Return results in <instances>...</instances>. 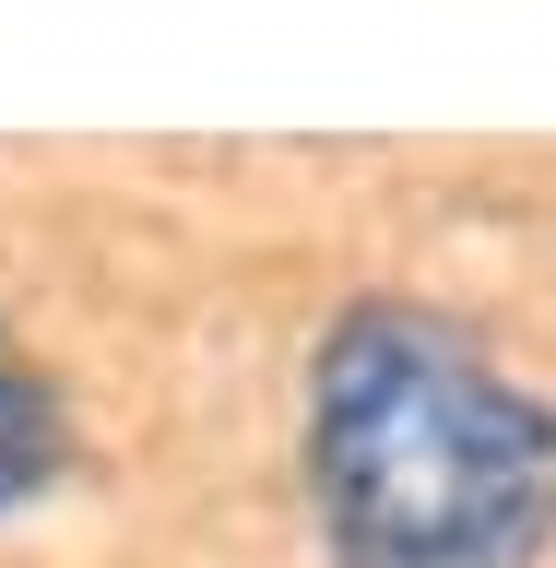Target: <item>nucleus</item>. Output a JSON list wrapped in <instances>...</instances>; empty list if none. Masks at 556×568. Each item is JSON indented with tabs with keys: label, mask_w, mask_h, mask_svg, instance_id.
Listing matches in <instances>:
<instances>
[{
	"label": "nucleus",
	"mask_w": 556,
	"mask_h": 568,
	"mask_svg": "<svg viewBox=\"0 0 556 568\" xmlns=\"http://www.w3.org/2000/svg\"><path fill=\"white\" fill-rule=\"evenodd\" d=\"M296 497L332 568H545L556 390L426 296H344L296 379Z\"/></svg>",
	"instance_id": "1"
},
{
	"label": "nucleus",
	"mask_w": 556,
	"mask_h": 568,
	"mask_svg": "<svg viewBox=\"0 0 556 568\" xmlns=\"http://www.w3.org/2000/svg\"><path fill=\"white\" fill-rule=\"evenodd\" d=\"M60 474H71V403H60V379L24 355V332L0 320V521L36 509Z\"/></svg>",
	"instance_id": "2"
}]
</instances>
